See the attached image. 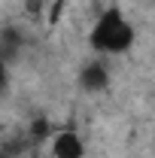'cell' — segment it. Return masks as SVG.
<instances>
[{
	"label": "cell",
	"instance_id": "2",
	"mask_svg": "<svg viewBox=\"0 0 155 158\" xmlns=\"http://www.w3.org/2000/svg\"><path fill=\"white\" fill-rule=\"evenodd\" d=\"M49 149L52 158H85V143L76 131H55Z\"/></svg>",
	"mask_w": 155,
	"mask_h": 158
},
{
	"label": "cell",
	"instance_id": "3",
	"mask_svg": "<svg viewBox=\"0 0 155 158\" xmlns=\"http://www.w3.org/2000/svg\"><path fill=\"white\" fill-rule=\"evenodd\" d=\"M79 85H82L85 91H103V88L110 85L107 67H103L100 61H88V64L79 70Z\"/></svg>",
	"mask_w": 155,
	"mask_h": 158
},
{
	"label": "cell",
	"instance_id": "4",
	"mask_svg": "<svg viewBox=\"0 0 155 158\" xmlns=\"http://www.w3.org/2000/svg\"><path fill=\"white\" fill-rule=\"evenodd\" d=\"M55 3H64V6H67V3H70V0H55Z\"/></svg>",
	"mask_w": 155,
	"mask_h": 158
},
{
	"label": "cell",
	"instance_id": "1",
	"mask_svg": "<svg viewBox=\"0 0 155 158\" xmlns=\"http://www.w3.org/2000/svg\"><path fill=\"white\" fill-rule=\"evenodd\" d=\"M88 43L100 55H122L134 46V24L122 15L119 6H107L97 15L94 27L88 34Z\"/></svg>",
	"mask_w": 155,
	"mask_h": 158
}]
</instances>
